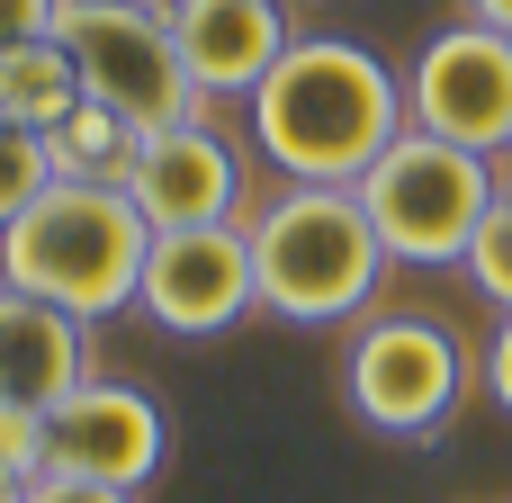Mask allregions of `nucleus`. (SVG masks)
<instances>
[{"label": "nucleus", "mask_w": 512, "mask_h": 503, "mask_svg": "<svg viewBox=\"0 0 512 503\" xmlns=\"http://www.w3.org/2000/svg\"><path fill=\"white\" fill-rule=\"evenodd\" d=\"M243 117L279 180L360 189L378 153L405 135V72L360 36H297L270 63V81L243 99Z\"/></svg>", "instance_id": "1"}, {"label": "nucleus", "mask_w": 512, "mask_h": 503, "mask_svg": "<svg viewBox=\"0 0 512 503\" xmlns=\"http://www.w3.org/2000/svg\"><path fill=\"white\" fill-rule=\"evenodd\" d=\"M252 234V279H261V315L279 324H360L387 288V243L360 207V189H315V180H279L270 207L243 216Z\"/></svg>", "instance_id": "2"}, {"label": "nucleus", "mask_w": 512, "mask_h": 503, "mask_svg": "<svg viewBox=\"0 0 512 503\" xmlns=\"http://www.w3.org/2000/svg\"><path fill=\"white\" fill-rule=\"evenodd\" d=\"M144 252H153V225L135 216L126 180H54L0 234V279L81 315V324H108V315L135 306Z\"/></svg>", "instance_id": "3"}, {"label": "nucleus", "mask_w": 512, "mask_h": 503, "mask_svg": "<svg viewBox=\"0 0 512 503\" xmlns=\"http://www.w3.org/2000/svg\"><path fill=\"white\" fill-rule=\"evenodd\" d=\"M504 198V171L495 153H468V144H441V135H396L378 153V171L360 180V207L387 243L396 270H459L477 225L495 216Z\"/></svg>", "instance_id": "4"}, {"label": "nucleus", "mask_w": 512, "mask_h": 503, "mask_svg": "<svg viewBox=\"0 0 512 503\" xmlns=\"http://www.w3.org/2000/svg\"><path fill=\"white\" fill-rule=\"evenodd\" d=\"M468 387H477V360H468L459 324L414 315V306L360 315V324H351L342 405H351L360 432H378V441H441V432L459 423Z\"/></svg>", "instance_id": "5"}, {"label": "nucleus", "mask_w": 512, "mask_h": 503, "mask_svg": "<svg viewBox=\"0 0 512 503\" xmlns=\"http://www.w3.org/2000/svg\"><path fill=\"white\" fill-rule=\"evenodd\" d=\"M54 45L81 72V99L117 108L135 135L207 117V99L180 63V36H171V0H63Z\"/></svg>", "instance_id": "6"}, {"label": "nucleus", "mask_w": 512, "mask_h": 503, "mask_svg": "<svg viewBox=\"0 0 512 503\" xmlns=\"http://www.w3.org/2000/svg\"><path fill=\"white\" fill-rule=\"evenodd\" d=\"M405 126L468 153H512V36L477 18L432 27L405 63Z\"/></svg>", "instance_id": "7"}, {"label": "nucleus", "mask_w": 512, "mask_h": 503, "mask_svg": "<svg viewBox=\"0 0 512 503\" xmlns=\"http://www.w3.org/2000/svg\"><path fill=\"white\" fill-rule=\"evenodd\" d=\"M135 315L171 342H216L243 315H261V279H252V234L243 225H180L153 234L144 252V288Z\"/></svg>", "instance_id": "8"}, {"label": "nucleus", "mask_w": 512, "mask_h": 503, "mask_svg": "<svg viewBox=\"0 0 512 503\" xmlns=\"http://www.w3.org/2000/svg\"><path fill=\"white\" fill-rule=\"evenodd\" d=\"M45 432H54L63 477H90V486H117V495H144L171 468V414L135 378H90L81 396H63L45 414Z\"/></svg>", "instance_id": "9"}, {"label": "nucleus", "mask_w": 512, "mask_h": 503, "mask_svg": "<svg viewBox=\"0 0 512 503\" xmlns=\"http://www.w3.org/2000/svg\"><path fill=\"white\" fill-rule=\"evenodd\" d=\"M243 144L216 126V117H189V126H162L135 144L126 162V198L153 234H180V225H243Z\"/></svg>", "instance_id": "10"}, {"label": "nucleus", "mask_w": 512, "mask_h": 503, "mask_svg": "<svg viewBox=\"0 0 512 503\" xmlns=\"http://www.w3.org/2000/svg\"><path fill=\"white\" fill-rule=\"evenodd\" d=\"M171 36H180V63H189L207 108L252 99L270 81V63L297 45L288 0H171Z\"/></svg>", "instance_id": "11"}, {"label": "nucleus", "mask_w": 512, "mask_h": 503, "mask_svg": "<svg viewBox=\"0 0 512 503\" xmlns=\"http://www.w3.org/2000/svg\"><path fill=\"white\" fill-rule=\"evenodd\" d=\"M90 333L99 324H81V315H63V306H45V297H27V288L0 279V396L36 405V414H54L63 396H81L99 378Z\"/></svg>", "instance_id": "12"}, {"label": "nucleus", "mask_w": 512, "mask_h": 503, "mask_svg": "<svg viewBox=\"0 0 512 503\" xmlns=\"http://www.w3.org/2000/svg\"><path fill=\"white\" fill-rule=\"evenodd\" d=\"M72 108H81V72H72V54H63L54 36H36V45L0 54V126L54 135Z\"/></svg>", "instance_id": "13"}, {"label": "nucleus", "mask_w": 512, "mask_h": 503, "mask_svg": "<svg viewBox=\"0 0 512 503\" xmlns=\"http://www.w3.org/2000/svg\"><path fill=\"white\" fill-rule=\"evenodd\" d=\"M45 144H54V171H63V180H126V162H135V144H144V135H135L117 108L81 99Z\"/></svg>", "instance_id": "14"}, {"label": "nucleus", "mask_w": 512, "mask_h": 503, "mask_svg": "<svg viewBox=\"0 0 512 503\" xmlns=\"http://www.w3.org/2000/svg\"><path fill=\"white\" fill-rule=\"evenodd\" d=\"M54 180H63V171H54V144L27 135V126H0V234H9Z\"/></svg>", "instance_id": "15"}, {"label": "nucleus", "mask_w": 512, "mask_h": 503, "mask_svg": "<svg viewBox=\"0 0 512 503\" xmlns=\"http://www.w3.org/2000/svg\"><path fill=\"white\" fill-rule=\"evenodd\" d=\"M468 288L495 306V315H512V180H504V198H495V216L477 225V243H468Z\"/></svg>", "instance_id": "16"}, {"label": "nucleus", "mask_w": 512, "mask_h": 503, "mask_svg": "<svg viewBox=\"0 0 512 503\" xmlns=\"http://www.w3.org/2000/svg\"><path fill=\"white\" fill-rule=\"evenodd\" d=\"M45 468H54V432H45V414L0 396V477H9V486H36Z\"/></svg>", "instance_id": "17"}, {"label": "nucleus", "mask_w": 512, "mask_h": 503, "mask_svg": "<svg viewBox=\"0 0 512 503\" xmlns=\"http://www.w3.org/2000/svg\"><path fill=\"white\" fill-rule=\"evenodd\" d=\"M54 18H63V0H0V54H18V45L54 36Z\"/></svg>", "instance_id": "18"}, {"label": "nucleus", "mask_w": 512, "mask_h": 503, "mask_svg": "<svg viewBox=\"0 0 512 503\" xmlns=\"http://www.w3.org/2000/svg\"><path fill=\"white\" fill-rule=\"evenodd\" d=\"M18 503H135V495H117V486H90V477H63V468H45V477H36Z\"/></svg>", "instance_id": "19"}, {"label": "nucleus", "mask_w": 512, "mask_h": 503, "mask_svg": "<svg viewBox=\"0 0 512 503\" xmlns=\"http://www.w3.org/2000/svg\"><path fill=\"white\" fill-rule=\"evenodd\" d=\"M477 378H486V396L512 414V315H495V342H486V360H477Z\"/></svg>", "instance_id": "20"}, {"label": "nucleus", "mask_w": 512, "mask_h": 503, "mask_svg": "<svg viewBox=\"0 0 512 503\" xmlns=\"http://www.w3.org/2000/svg\"><path fill=\"white\" fill-rule=\"evenodd\" d=\"M459 18H477V27H495V36H512V0H459Z\"/></svg>", "instance_id": "21"}, {"label": "nucleus", "mask_w": 512, "mask_h": 503, "mask_svg": "<svg viewBox=\"0 0 512 503\" xmlns=\"http://www.w3.org/2000/svg\"><path fill=\"white\" fill-rule=\"evenodd\" d=\"M18 495H27V486H9V477H0V503H18Z\"/></svg>", "instance_id": "22"}]
</instances>
